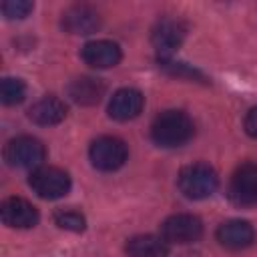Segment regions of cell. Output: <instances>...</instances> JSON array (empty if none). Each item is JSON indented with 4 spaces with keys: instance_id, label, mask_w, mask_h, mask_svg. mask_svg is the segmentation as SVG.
Segmentation results:
<instances>
[{
    "instance_id": "cell-1",
    "label": "cell",
    "mask_w": 257,
    "mask_h": 257,
    "mask_svg": "<svg viewBox=\"0 0 257 257\" xmlns=\"http://www.w3.org/2000/svg\"><path fill=\"white\" fill-rule=\"evenodd\" d=\"M193 133H195V124L189 118V114L175 108L159 112L151 124V139L155 145L163 149L183 147L185 143L191 141Z\"/></svg>"
},
{
    "instance_id": "cell-2",
    "label": "cell",
    "mask_w": 257,
    "mask_h": 257,
    "mask_svg": "<svg viewBox=\"0 0 257 257\" xmlns=\"http://www.w3.org/2000/svg\"><path fill=\"white\" fill-rule=\"evenodd\" d=\"M179 191L193 201H201L211 197L219 187L217 171L207 163H191L179 171L177 177Z\"/></svg>"
},
{
    "instance_id": "cell-3",
    "label": "cell",
    "mask_w": 257,
    "mask_h": 257,
    "mask_svg": "<svg viewBox=\"0 0 257 257\" xmlns=\"http://www.w3.org/2000/svg\"><path fill=\"white\" fill-rule=\"evenodd\" d=\"M126 157H128L126 143L112 135H102V137L94 139L88 149V159H90L92 167L98 171H104V173L120 169L124 165Z\"/></svg>"
},
{
    "instance_id": "cell-4",
    "label": "cell",
    "mask_w": 257,
    "mask_h": 257,
    "mask_svg": "<svg viewBox=\"0 0 257 257\" xmlns=\"http://www.w3.org/2000/svg\"><path fill=\"white\" fill-rule=\"evenodd\" d=\"M28 185L38 197L54 201V199H60V197L68 195L72 183H70V175L64 169L42 165V167H38L30 173Z\"/></svg>"
},
{
    "instance_id": "cell-5",
    "label": "cell",
    "mask_w": 257,
    "mask_h": 257,
    "mask_svg": "<svg viewBox=\"0 0 257 257\" xmlns=\"http://www.w3.org/2000/svg\"><path fill=\"white\" fill-rule=\"evenodd\" d=\"M46 159V149L44 145L28 135L16 137L12 141L6 143L4 147V161L10 167H18V169H38L42 167V161Z\"/></svg>"
},
{
    "instance_id": "cell-6",
    "label": "cell",
    "mask_w": 257,
    "mask_h": 257,
    "mask_svg": "<svg viewBox=\"0 0 257 257\" xmlns=\"http://www.w3.org/2000/svg\"><path fill=\"white\" fill-rule=\"evenodd\" d=\"M185 34H187V26L179 18H161L151 32V42L159 60L167 62L181 48Z\"/></svg>"
},
{
    "instance_id": "cell-7",
    "label": "cell",
    "mask_w": 257,
    "mask_h": 257,
    "mask_svg": "<svg viewBox=\"0 0 257 257\" xmlns=\"http://www.w3.org/2000/svg\"><path fill=\"white\" fill-rule=\"evenodd\" d=\"M161 237L177 245L195 243L203 237V221L191 213H175L161 223Z\"/></svg>"
},
{
    "instance_id": "cell-8",
    "label": "cell",
    "mask_w": 257,
    "mask_h": 257,
    "mask_svg": "<svg viewBox=\"0 0 257 257\" xmlns=\"http://www.w3.org/2000/svg\"><path fill=\"white\" fill-rule=\"evenodd\" d=\"M229 197L237 205L257 203V163L239 165L229 181Z\"/></svg>"
},
{
    "instance_id": "cell-9",
    "label": "cell",
    "mask_w": 257,
    "mask_h": 257,
    "mask_svg": "<svg viewBox=\"0 0 257 257\" xmlns=\"http://www.w3.org/2000/svg\"><path fill=\"white\" fill-rule=\"evenodd\" d=\"M215 237L223 247H227L231 251L247 249L257 241L255 227L245 219H229V221L221 223L215 231Z\"/></svg>"
},
{
    "instance_id": "cell-10",
    "label": "cell",
    "mask_w": 257,
    "mask_h": 257,
    "mask_svg": "<svg viewBox=\"0 0 257 257\" xmlns=\"http://www.w3.org/2000/svg\"><path fill=\"white\" fill-rule=\"evenodd\" d=\"M0 219L6 227L30 229L38 223L40 215H38V209L30 201H26L22 197H8L0 205Z\"/></svg>"
},
{
    "instance_id": "cell-11",
    "label": "cell",
    "mask_w": 257,
    "mask_h": 257,
    "mask_svg": "<svg viewBox=\"0 0 257 257\" xmlns=\"http://www.w3.org/2000/svg\"><path fill=\"white\" fill-rule=\"evenodd\" d=\"M145 106V96L139 88H133V86H124V88H118L110 100H108V116L114 118V120H131L135 116L141 114Z\"/></svg>"
},
{
    "instance_id": "cell-12",
    "label": "cell",
    "mask_w": 257,
    "mask_h": 257,
    "mask_svg": "<svg viewBox=\"0 0 257 257\" xmlns=\"http://www.w3.org/2000/svg\"><path fill=\"white\" fill-rule=\"evenodd\" d=\"M60 24L68 34H92L100 28V16L86 4H74L62 12Z\"/></svg>"
},
{
    "instance_id": "cell-13",
    "label": "cell",
    "mask_w": 257,
    "mask_h": 257,
    "mask_svg": "<svg viewBox=\"0 0 257 257\" xmlns=\"http://www.w3.org/2000/svg\"><path fill=\"white\" fill-rule=\"evenodd\" d=\"M80 58L92 68H110L120 62L122 52L112 40H90L82 46Z\"/></svg>"
},
{
    "instance_id": "cell-14",
    "label": "cell",
    "mask_w": 257,
    "mask_h": 257,
    "mask_svg": "<svg viewBox=\"0 0 257 257\" xmlns=\"http://www.w3.org/2000/svg\"><path fill=\"white\" fill-rule=\"evenodd\" d=\"M66 112H68V106L64 104V100H60L54 94L42 96L28 108L30 120L40 126H52V124L62 122L66 118Z\"/></svg>"
},
{
    "instance_id": "cell-15",
    "label": "cell",
    "mask_w": 257,
    "mask_h": 257,
    "mask_svg": "<svg viewBox=\"0 0 257 257\" xmlns=\"http://www.w3.org/2000/svg\"><path fill=\"white\" fill-rule=\"evenodd\" d=\"M104 90H106L104 82L94 76H78L68 84V96L82 106H92L100 102Z\"/></svg>"
},
{
    "instance_id": "cell-16",
    "label": "cell",
    "mask_w": 257,
    "mask_h": 257,
    "mask_svg": "<svg viewBox=\"0 0 257 257\" xmlns=\"http://www.w3.org/2000/svg\"><path fill=\"white\" fill-rule=\"evenodd\" d=\"M124 253L128 257H165L169 253V243L161 235H135L126 239Z\"/></svg>"
},
{
    "instance_id": "cell-17",
    "label": "cell",
    "mask_w": 257,
    "mask_h": 257,
    "mask_svg": "<svg viewBox=\"0 0 257 257\" xmlns=\"http://www.w3.org/2000/svg\"><path fill=\"white\" fill-rule=\"evenodd\" d=\"M24 96H26V84L20 78H12V76L2 78V82H0V100L6 106L22 102Z\"/></svg>"
},
{
    "instance_id": "cell-18",
    "label": "cell",
    "mask_w": 257,
    "mask_h": 257,
    "mask_svg": "<svg viewBox=\"0 0 257 257\" xmlns=\"http://www.w3.org/2000/svg\"><path fill=\"white\" fill-rule=\"evenodd\" d=\"M54 223L64 229V231H72V233H80L86 229V217L80 211L74 209H60L54 213Z\"/></svg>"
},
{
    "instance_id": "cell-19",
    "label": "cell",
    "mask_w": 257,
    "mask_h": 257,
    "mask_svg": "<svg viewBox=\"0 0 257 257\" xmlns=\"http://www.w3.org/2000/svg\"><path fill=\"white\" fill-rule=\"evenodd\" d=\"M34 10V4L30 0H6L2 4V14L8 20H22Z\"/></svg>"
},
{
    "instance_id": "cell-20",
    "label": "cell",
    "mask_w": 257,
    "mask_h": 257,
    "mask_svg": "<svg viewBox=\"0 0 257 257\" xmlns=\"http://www.w3.org/2000/svg\"><path fill=\"white\" fill-rule=\"evenodd\" d=\"M243 126H245V133H247L249 137L257 139V106H253V108L245 114V122H243Z\"/></svg>"
}]
</instances>
